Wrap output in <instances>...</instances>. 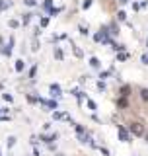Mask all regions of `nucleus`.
I'll return each instance as SVG.
<instances>
[{
  "label": "nucleus",
  "mask_w": 148,
  "mask_h": 156,
  "mask_svg": "<svg viewBox=\"0 0 148 156\" xmlns=\"http://www.w3.org/2000/svg\"><path fill=\"white\" fill-rule=\"evenodd\" d=\"M76 135L80 137V141H82V142H90V144H94V141L90 139V135H88L86 131H84V129L80 127V125H76Z\"/></svg>",
  "instance_id": "nucleus-1"
},
{
  "label": "nucleus",
  "mask_w": 148,
  "mask_h": 156,
  "mask_svg": "<svg viewBox=\"0 0 148 156\" xmlns=\"http://www.w3.org/2000/svg\"><path fill=\"white\" fill-rule=\"evenodd\" d=\"M131 131H133L136 137H140V135L144 133V127H142L140 123H133V125H131Z\"/></svg>",
  "instance_id": "nucleus-2"
},
{
  "label": "nucleus",
  "mask_w": 148,
  "mask_h": 156,
  "mask_svg": "<svg viewBox=\"0 0 148 156\" xmlns=\"http://www.w3.org/2000/svg\"><path fill=\"white\" fill-rule=\"evenodd\" d=\"M94 39H96V41H107L109 37H107V31H105V29H102L99 33H96V35H94Z\"/></svg>",
  "instance_id": "nucleus-3"
},
{
  "label": "nucleus",
  "mask_w": 148,
  "mask_h": 156,
  "mask_svg": "<svg viewBox=\"0 0 148 156\" xmlns=\"http://www.w3.org/2000/svg\"><path fill=\"white\" fill-rule=\"evenodd\" d=\"M119 139H121L123 142H127V141H129V133H127L123 127H119Z\"/></svg>",
  "instance_id": "nucleus-4"
},
{
  "label": "nucleus",
  "mask_w": 148,
  "mask_h": 156,
  "mask_svg": "<svg viewBox=\"0 0 148 156\" xmlns=\"http://www.w3.org/2000/svg\"><path fill=\"white\" fill-rule=\"evenodd\" d=\"M12 47H14V39H10V41H8V45H6V47L2 49V51H4V55H6V57H8L10 53H12Z\"/></svg>",
  "instance_id": "nucleus-5"
},
{
  "label": "nucleus",
  "mask_w": 148,
  "mask_h": 156,
  "mask_svg": "<svg viewBox=\"0 0 148 156\" xmlns=\"http://www.w3.org/2000/svg\"><path fill=\"white\" fill-rule=\"evenodd\" d=\"M51 94L55 96V98H59V96H60V88H59L57 84H53V86H51Z\"/></svg>",
  "instance_id": "nucleus-6"
},
{
  "label": "nucleus",
  "mask_w": 148,
  "mask_h": 156,
  "mask_svg": "<svg viewBox=\"0 0 148 156\" xmlns=\"http://www.w3.org/2000/svg\"><path fill=\"white\" fill-rule=\"evenodd\" d=\"M90 65H92V68H99V61H97L96 57H92V59H90Z\"/></svg>",
  "instance_id": "nucleus-7"
},
{
  "label": "nucleus",
  "mask_w": 148,
  "mask_h": 156,
  "mask_svg": "<svg viewBox=\"0 0 148 156\" xmlns=\"http://www.w3.org/2000/svg\"><path fill=\"white\" fill-rule=\"evenodd\" d=\"M43 104H45L49 109H55V107H57V102H53V99H49V102H43Z\"/></svg>",
  "instance_id": "nucleus-8"
},
{
  "label": "nucleus",
  "mask_w": 148,
  "mask_h": 156,
  "mask_svg": "<svg viewBox=\"0 0 148 156\" xmlns=\"http://www.w3.org/2000/svg\"><path fill=\"white\" fill-rule=\"evenodd\" d=\"M43 8H45V10H51L53 8V0H45V2H43Z\"/></svg>",
  "instance_id": "nucleus-9"
},
{
  "label": "nucleus",
  "mask_w": 148,
  "mask_h": 156,
  "mask_svg": "<svg viewBox=\"0 0 148 156\" xmlns=\"http://www.w3.org/2000/svg\"><path fill=\"white\" fill-rule=\"evenodd\" d=\"M117 59H119V61H127V59H129V55H127V53H119V55H117Z\"/></svg>",
  "instance_id": "nucleus-10"
},
{
  "label": "nucleus",
  "mask_w": 148,
  "mask_h": 156,
  "mask_svg": "<svg viewBox=\"0 0 148 156\" xmlns=\"http://www.w3.org/2000/svg\"><path fill=\"white\" fill-rule=\"evenodd\" d=\"M119 105H121V107H127V98H125V96H121V99H119Z\"/></svg>",
  "instance_id": "nucleus-11"
},
{
  "label": "nucleus",
  "mask_w": 148,
  "mask_h": 156,
  "mask_svg": "<svg viewBox=\"0 0 148 156\" xmlns=\"http://www.w3.org/2000/svg\"><path fill=\"white\" fill-rule=\"evenodd\" d=\"M55 57L60 61V59H65V55H62V51H60V49H57V51H55Z\"/></svg>",
  "instance_id": "nucleus-12"
},
{
  "label": "nucleus",
  "mask_w": 148,
  "mask_h": 156,
  "mask_svg": "<svg viewBox=\"0 0 148 156\" xmlns=\"http://www.w3.org/2000/svg\"><path fill=\"white\" fill-rule=\"evenodd\" d=\"M129 92H131V88H129V86H125V88L121 90V96H125V98H127V96H129Z\"/></svg>",
  "instance_id": "nucleus-13"
},
{
  "label": "nucleus",
  "mask_w": 148,
  "mask_h": 156,
  "mask_svg": "<svg viewBox=\"0 0 148 156\" xmlns=\"http://www.w3.org/2000/svg\"><path fill=\"white\" fill-rule=\"evenodd\" d=\"M22 68H23V61H16V70H22Z\"/></svg>",
  "instance_id": "nucleus-14"
},
{
  "label": "nucleus",
  "mask_w": 148,
  "mask_h": 156,
  "mask_svg": "<svg viewBox=\"0 0 148 156\" xmlns=\"http://www.w3.org/2000/svg\"><path fill=\"white\" fill-rule=\"evenodd\" d=\"M53 117H55V119H65V117H66V113H60V111H57Z\"/></svg>",
  "instance_id": "nucleus-15"
},
{
  "label": "nucleus",
  "mask_w": 148,
  "mask_h": 156,
  "mask_svg": "<svg viewBox=\"0 0 148 156\" xmlns=\"http://www.w3.org/2000/svg\"><path fill=\"white\" fill-rule=\"evenodd\" d=\"M140 96H142V99H146V102H148V90H146V88L140 92Z\"/></svg>",
  "instance_id": "nucleus-16"
},
{
  "label": "nucleus",
  "mask_w": 148,
  "mask_h": 156,
  "mask_svg": "<svg viewBox=\"0 0 148 156\" xmlns=\"http://www.w3.org/2000/svg\"><path fill=\"white\" fill-rule=\"evenodd\" d=\"M8 25H10V28H18V22H16V20H10Z\"/></svg>",
  "instance_id": "nucleus-17"
},
{
  "label": "nucleus",
  "mask_w": 148,
  "mask_h": 156,
  "mask_svg": "<svg viewBox=\"0 0 148 156\" xmlns=\"http://www.w3.org/2000/svg\"><path fill=\"white\" fill-rule=\"evenodd\" d=\"M23 4L25 6H35V0H23Z\"/></svg>",
  "instance_id": "nucleus-18"
},
{
  "label": "nucleus",
  "mask_w": 148,
  "mask_h": 156,
  "mask_svg": "<svg viewBox=\"0 0 148 156\" xmlns=\"http://www.w3.org/2000/svg\"><path fill=\"white\" fill-rule=\"evenodd\" d=\"M41 25H43V28H47V25H49V18H43L41 20Z\"/></svg>",
  "instance_id": "nucleus-19"
},
{
  "label": "nucleus",
  "mask_w": 148,
  "mask_h": 156,
  "mask_svg": "<svg viewBox=\"0 0 148 156\" xmlns=\"http://www.w3.org/2000/svg\"><path fill=\"white\" fill-rule=\"evenodd\" d=\"M88 107H90V109H96V107H97V105H96V104H94L92 99H88Z\"/></svg>",
  "instance_id": "nucleus-20"
},
{
  "label": "nucleus",
  "mask_w": 148,
  "mask_h": 156,
  "mask_svg": "<svg viewBox=\"0 0 148 156\" xmlns=\"http://www.w3.org/2000/svg\"><path fill=\"white\" fill-rule=\"evenodd\" d=\"M99 78H102V80H105V78H109V72H102V74H99Z\"/></svg>",
  "instance_id": "nucleus-21"
},
{
  "label": "nucleus",
  "mask_w": 148,
  "mask_h": 156,
  "mask_svg": "<svg viewBox=\"0 0 148 156\" xmlns=\"http://www.w3.org/2000/svg\"><path fill=\"white\" fill-rule=\"evenodd\" d=\"M14 141H16L14 137H10V139H8V147H14Z\"/></svg>",
  "instance_id": "nucleus-22"
},
{
  "label": "nucleus",
  "mask_w": 148,
  "mask_h": 156,
  "mask_svg": "<svg viewBox=\"0 0 148 156\" xmlns=\"http://www.w3.org/2000/svg\"><path fill=\"white\" fill-rule=\"evenodd\" d=\"M8 8V4H6V2H2V0H0V10H6Z\"/></svg>",
  "instance_id": "nucleus-23"
},
{
  "label": "nucleus",
  "mask_w": 148,
  "mask_h": 156,
  "mask_svg": "<svg viewBox=\"0 0 148 156\" xmlns=\"http://www.w3.org/2000/svg\"><path fill=\"white\" fill-rule=\"evenodd\" d=\"M4 99H6V102H12V99H14V98H12V96H10V94H4Z\"/></svg>",
  "instance_id": "nucleus-24"
},
{
  "label": "nucleus",
  "mask_w": 148,
  "mask_h": 156,
  "mask_svg": "<svg viewBox=\"0 0 148 156\" xmlns=\"http://www.w3.org/2000/svg\"><path fill=\"white\" fill-rule=\"evenodd\" d=\"M140 61H142L144 65H148V55H142V59H140Z\"/></svg>",
  "instance_id": "nucleus-25"
},
{
  "label": "nucleus",
  "mask_w": 148,
  "mask_h": 156,
  "mask_svg": "<svg viewBox=\"0 0 148 156\" xmlns=\"http://www.w3.org/2000/svg\"><path fill=\"white\" fill-rule=\"evenodd\" d=\"M119 2H121V4H127V0H119Z\"/></svg>",
  "instance_id": "nucleus-26"
},
{
  "label": "nucleus",
  "mask_w": 148,
  "mask_h": 156,
  "mask_svg": "<svg viewBox=\"0 0 148 156\" xmlns=\"http://www.w3.org/2000/svg\"><path fill=\"white\" fill-rule=\"evenodd\" d=\"M0 119H4V117H2V113H0Z\"/></svg>",
  "instance_id": "nucleus-27"
},
{
  "label": "nucleus",
  "mask_w": 148,
  "mask_h": 156,
  "mask_svg": "<svg viewBox=\"0 0 148 156\" xmlns=\"http://www.w3.org/2000/svg\"><path fill=\"white\" fill-rule=\"evenodd\" d=\"M146 141H148V137H146Z\"/></svg>",
  "instance_id": "nucleus-28"
}]
</instances>
